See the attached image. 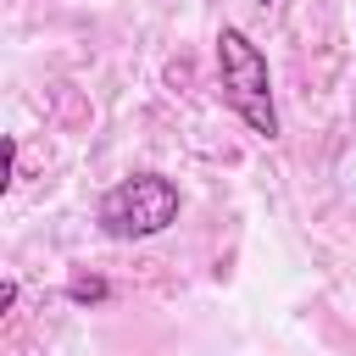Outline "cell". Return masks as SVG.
Masks as SVG:
<instances>
[{"label": "cell", "instance_id": "obj_1", "mask_svg": "<svg viewBox=\"0 0 356 356\" xmlns=\"http://www.w3.org/2000/svg\"><path fill=\"white\" fill-rule=\"evenodd\" d=\"M217 83H222V106H228L256 139H278L273 72H267V56L250 44L245 28H222V33H217Z\"/></svg>", "mask_w": 356, "mask_h": 356}, {"label": "cell", "instance_id": "obj_3", "mask_svg": "<svg viewBox=\"0 0 356 356\" xmlns=\"http://www.w3.org/2000/svg\"><path fill=\"white\" fill-rule=\"evenodd\" d=\"M67 295H72L78 306H100V300H111V284L95 278V273H72V278H67Z\"/></svg>", "mask_w": 356, "mask_h": 356}, {"label": "cell", "instance_id": "obj_2", "mask_svg": "<svg viewBox=\"0 0 356 356\" xmlns=\"http://www.w3.org/2000/svg\"><path fill=\"white\" fill-rule=\"evenodd\" d=\"M178 206H184V195L172 178L134 172L100 195V234L106 239H150V234L178 222Z\"/></svg>", "mask_w": 356, "mask_h": 356}, {"label": "cell", "instance_id": "obj_4", "mask_svg": "<svg viewBox=\"0 0 356 356\" xmlns=\"http://www.w3.org/2000/svg\"><path fill=\"white\" fill-rule=\"evenodd\" d=\"M11 306H17V278H6V284H0V312H11Z\"/></svg>", "mask_w": 356, "mask_h": 356}, {"label": "cell", "instance_id": "obj_5", "mask_svg": "<svg viewBox=\"0 0 356 356\" xmlns=\"http://www.w3.org/2000/svg\"><path fill=\"white\" fill-rule=\"evenodd\" d=\"M261 6H273V0H261Z\"/></svg>", "mask_w": 356, "mask_h": 356}]
</instances>
